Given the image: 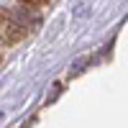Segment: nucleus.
<instances>
[{
	"instance_id": "obj_1",
	"label": "nucleus",
	"mask_w": 128,
	"mask_h": 128,
	"mask_svg": "<svg viewBox=\"0 0 128 128\" xmlns=\"http://www.w3.org/2000/svg\"><path fill=\"white\" fill-rule=\"evenodd\" d=\"M20 3H26V5H38V3H44V0H20Z\"/></svg>"
}]
</instances>
